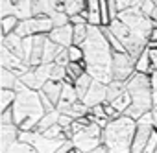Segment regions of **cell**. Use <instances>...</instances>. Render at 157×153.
I'll return each instance as SVG.
<instances>
[{
  "label": "cell",
  "instance_id": "cell-1",
  "mask_svg": "<svg viewBox=\"0 0 157 153\" xmlns=\"http://www.w3.org/2000/svg\"><path fill=\"white\" fill-rule=\"evenodd\" d=\"M82 48L85 54L83 61L87 66V74L94 81L109 85L113 81V50L102 32V26H89V33Z\"/></svg>",
  "mask_w": 157,
  "mask_h": 153
},
{
  "label": "cell",
  "instance_id": "cell-2",
  "mask_svg": "<svg viewBox=\"0 0 157 153\" xmlns=\"http://www.w3.org/2000/svg\"><path fill=\"white\" fill-rule=\"evenodd\" d=\"M44 114L46 111L41 102V92L26 87L21 81V85L17 87V100L13 103V116L19 131H35Z\"/></svg>",
  "mask_w": 157,
  "mask_h": 153
},
{
  "label": "cell",
  "instance_id": "cell-3",
  "mask_svg": "<svg viewBox=\"0 0 157 153\" xmlns=\"http://www.w3.org/2000/svg\"><path fill=\"white\" fill-rule=\"evenodd\" d=\"M137 131V120L122 114L117 120H111L102 135V146L109 153H131L133 136Z\"/></svg>",
  "mask_w": 157,
  "mask_h": 153
},
{
  "label": "cell",
  "instance_id": "cell-4",
  "mask_svg": "<svg viewBox=\"0 0 157 153\" xmlns=\"http://www.w3.org/2000/svg\"><path fill=\"white\" fill-rule=\"evenodd\" d=\"M126 89L131 96V107L124 113L126 116L139 120L142 114L151 111L153 105V89H151V76L135 72L126 81Z\"/></svg>",
  "mask_w": 157,
  "mask_h": 153
},
{
  "label": "cell",
  "instance_id": "cell-5",
  "mask_svg": "<svg viewBox=\"0 0 157 153\" xmlns=\"http://www.w3.org/2000/svg\"><path fill=\"white\" fill-rule=\"evenodd\" d=\"M109 30H111V33L126 46V52L137 61V57L148 48V41H142L140 37H137L120 19H115V21H111V24L107 26Z\"/></svg>",
  "mask_w": 157,
  "mask_h": 153
},
{
  "label": "cell",
  "instance_id": "cell-6",
  "mask_svg": "<svg viewBox=\"0 0 157 153\" xmlns=\"http://www.w3.org/2000/svg\"><path fill=\"white\" fill-rule=\"evenodd\" d=\"M102 135H104V129L100 125H96L94 122L83 125L78 133L72 135V144H74V149L80 151V153H91L94 151L96 147L102 146Z\"/></svg>",
  "mask_w": 157,
  "mask_h": 153
},
{
  "label": "cell",
  "instance_id": "cell-7",
  "mask_svg": "<svg viewBox=\"0 0 157 153\" xmlns=\"http://www.w3.org/2000/svg\"><path fill=\"white\" fill-rule=\"evenodd\" d=\"M117 19H120L137 37H140L142 41H148L150 39V33H151V30H153V21L151 19H148L142 11H140V8H131V9H126V11H122V13H118V17Z\"/></svg>",
  "mask_w": 157,
  "mask_h": 153
},
{
  "label": "cell",
  "instance_id": "cell-8",
  "mask_svg": "<svg viewBox=\"0 0 157 153\" xmlns=\"http://www.w3.org/2000/svg\"><path fill=\"white\" fill-rule=\"evenodd\" d=\"M19 140L30 144L37 153H56L68 138H48L39 131H21Z\"/></svg>",
  "mask_w": 157,
  "mask_h": 153
},
{
  "label": "cell",
  "instance_id": "cell-9",
  "mask_svg": "<svg viewBox=\"0 0 157 153\" xmlns=\"http://www.w3.org/2000/svg\"><path fill=\"white\" fill-rule=\"evenodd\" d=\"M52 30H54V24L50 17H32L28 21H21L15 33L26 39V37H35V35H50Z\"/></svg>",
  "mask_w": 157,
  "mask_h": 153
},
{
  "label": "cell",
  "instance_id": "cell-10",
  "mask_svg": "<svg viewBox=\"0 0 157 153\" xmlns=\"http://www.w3.org/2000/svg\"><path fill=\"white\" fill-rule=\"evenodd\" d=\"M52 68H54V63H52V65L30 66V70L21 76V81H22L26 87L33 89V91H41V89L52 80Z\"/></svg>",
  "mask_w": 157,
  "mask_h": 153
},
{
  "label": "cell",
  "instance_id": "cell-11",
  "mask_svg": "<svg viewBox=\"0 0 157 153\" xmlns=\"http://www.w3.org/2000/svg\"><path fill=\"white\" fill-rule=\"evenodd\" d=\"M113 80L117 81H128L135 74V59L129 54H113Z\"/></svg>",
  "mask_w": 157,
  "mask_h": 153
},
{
  "label": "cell",
  "instance_id": "cell-12",
  "mask_svg": "<svg viewBox=\"0 0 157 153\" xmlns=\"http://www.w3.org/2000/svg\"><path fill=\"white\" fill-rule=\"evenodd\" d=\"M0 63H2V68H8V70L19 74V78L30 70V65L24 63L19 55H15L11 50H8L4 44L0 46Z\"/></svg>",
  "mask_w": 157,
  "mask_h": 153
},
{
  "label": "cell",
  "instance_id": "cell-13",
  "mask_svg": "<svg viewBox=\"0 0 157 153\" xmlns=\"http://www.w3.org/2000/svg\"><path fill=\"white\" fill-rule=\"evenodd\" d=\"M82 102H83L89 109L105 103V102H107V85H104V83H100V81H93L91 87H89V91H87V94L83 96Z\"/></svg>",
  "mask_w": 157,
  "mask_h": 153
},
{
  "label": "cell",
  "instance_id": "cell-14",
  "mask_svg": "<svg viewBox=\"0 0 157 153\" xmlns=\"http://www.w3.org/2000/svg\"><path fill=\"white\" fill-rule=\"evenodd\" d=\"M48 39L61 46V48H68L74 44V26L72 24H67V26H61V28H54L48 35Z\"/></svg>",
  "mask_w": 157,
  "mask_h": 153
},
{
  "label": "cell",
  "instance_id": "cell-15",
  "mask_svg": "<svg viewBox=\"0 0 157 153\" xmlns=\"http://www.w3.org/2000/svg\"><path fill=\"white\" fill-rule=\"evenodd\" d=\"M155 125H148V124H139L137 122V131L133 136V144H131V153H142L151 133H153Z\"/></svg>",
  "mask_w": 157,
  "mask_h": 153
},
{
  "label": "cell",
  "instance_id": "cell-16",
  "mask_svg": "<svg viewBox=\"0 0 157 153\" xmlns=\"http://www.w3.org/2000/svg\"><path fill=\"white\" fill-rule=\"evenodd\" d=\"M19 127L11 125H0V153H6L15 142H19Z\"/></svg>",
  "mask_w": 157,
  "mask_h": 153
},
{
  "label": "cell",
  "instance_id": "cell-17",
  "mask_svg": "<svg viewBox=\"0 0 157 153\" xmlns=\"http://www.w3.org/2000/svg\"><path fill=\"white\" fill-rule=\"evenodd\" d=\"M87 9V0H57V11H65L68 17L82 15Z\"/></svg>",
  "mask_w": 157,
  "mask_h": 153
},
{
  "label": "cell",
  "instance_id": "cell-18",
  "mask_svg": "<svg viewBox=\"0 0 157 153\" xmlns=\"http://www.w3.org/2000/svg\"><path fill=\"white\" fill-rule=\"evenodd\" d=\"M57 11V0H33V17H52Z\"/></svg>",
  "mask_w": 157,
  "mask_h": 153
},
{
  "label": "cell",
  "instance_id": "cell-19",
  "mask_svg": "<svg viewBox=\"0 0 157 153\" xmlns=\"http://www.w3.org/2000/svg\"><path fill=\"white\" fill-rule=\"evenodd\" d=\"M22 41H24V39H22V37H19L17 33H11V35H8V37H2V44L24 61V48H22ZM24 63H26V61H24Z\"/></svg>",
  "mask_w": 157,
  "mask_h": 153
},
{
  "label": "cell",
  "instance_id": "cell-20",
  "mask_svg": "<svg viewBox=\"0 0 157 153\" xmlns=\"http://www.w3.org/2000/svg\"><path fill=\"white\" fill-rule=\"evenodd\" d=\"M21 85V78L19 74L8 70V68H2L0 70V87L2 89H11V91H17V87Z\"/></svg>",
  "mask_w": 157,
  "mask_h": 153
},
{
  "label": "cell",
  "instance_id": "cell-21",
  "mask_svg": "<svg viewBox=\"0 0 157 153\" xmlns=\"http://www.w3.org/2000/svg\"><path fill=\"white\" fill-rule=\"evenodd\" d=\"M41 92L43 94H46L48 98H50V102L57 107V103H59V100H61V92H63V83H59V81H48L43 89H41Z\"/></svg>",
  "mask_w": 157,
  "mask_h": 153
},
{
  "label": "cell",
  "instance_id": "cell-22",
  "mask_svg": "<svg viewBox=\"0 0 157 153\" xmlns=\"http://www.w3.org/2000/svg\"><path fill=\"white\" fill-rule=\"evenodd\" d=\"M135 72L148 74V76L153 74V66H151V59H150V50L148 48L137 57V61H135Z\"/></svg>",
  "mask_w": 157,
  "mask_h": 153
},
{
  "label": "cell",
  "instance_id": "cell-23",
  "mask_svg": "<svg viewBox=\"0 0 157 153\" xmlns=\"http://www.w3.org/2000/svg\"><path fill=\"white\" fill-rule=\"evenodd\" d=\"M15 15L19 21H28L33 17V0H19L15 4Z\"/></svg>",
  "mask_w": 157,
  "mask_h": 153
},
{
  "label": "cell",
  "instance_id": "cell-24",
  "mask_svg": "<svg viewBox=\"0 0 157 153\" xmlns=\"http://www.w3.org/2000/svg\"><path fill=\"white\" fill-rule=\"evenodd\" d=\"M59 116H61V113L56 109V111H52V113H46L43 118H41V122L37 124V127H35V131H39V133H44V131H48L50 127H54L57 122H59Z\"/></svg>",
  "mask_w": 157,
  "mask_h": 153
},
{
  "label": "cell",
  "instance_id": "cell-25",
  "mask_svg": "<svg viewBox=\"0 0 157 153\" xmlns=\"http://www.w3.org/2000/svg\"><path fill=\"white\" fill-rule=\"evenodd\" d=\"M59 50H61V46H57V44H54L50 39H46L44 50H43V65H52V63H56V57H57Z\"/></svg>",
  "mask_w": 157,
  "mask_h": 153
},
{
  "label": "cell",
  "instance_id": "cell-26",
  "mask_svg": "<svg viewBox=\"0 0 157 153\" xmlns=\"http://www.w3.org/2000/svg\"><path fill=\"white\" fill-rule=\"evenodd\" d=\"M15 100H17V91L2 89V91H0V113L11 109L13 103H15Z\"/></svg>",
  "mask_w": 157,
  "mask_h": 153
},
{
  "label": "cell",
  "instance_id": "cell-27",
  "mask_svg": "<svg viewBox=\"0 0 157 153\" xmlns=\"http://www.w3.org/2000/svg\"><path fill=\"white\" fill-rule=\"evenodd\" d=\"M126 91H128V89H126V83H124V81H117V80H113V81L107 85V102H105V103L115 102V100H117L118 96H122Z\"/></svg>",
  "mask_w": 157,
  "mask_h": 153
},
{
  "label": "cell",
  "instance_id": "cell-28",
  "mask_svg": "<svg viewBox=\"0 0 157 153\" xmlns=\"http://www.w3.org/2000/svg\"><path fill=\"white\" fill-rule=\"evenodd\" d=\"M85 72H87L85 61H83V63H68V65H67V76H68V80H67V81L74 83L78 78H82Z\"/></svg>",
  "mask_w": 157,
  "mask_h": 153
},
{
  "label": "cell",
  "instance_id": "cell-29",
  "mask_svg": "<svg viewBox=\"0 0 157 153\" xmlns=\"http://www.w3.org/2000/svg\"><path fill=\"white\" fill-rule=\"evenodd\" d=\"M94 80L91 78V76L85 72L82 78H78L76 81H74V87H76V92H78V98H80V102L83 100V96L87 94V91H89V87H91V83H93Z\"/></svg>",
  "mask_w": 157,
  "mask_h": 153
},
{
  "label": "cell",
  "instance_id": "cell-30",
  "mask_svg": "<svg viewBox=\"0 0 157 153\" xmlns=\"http://www.w3.org/2000/svg\"><path fill=\"white\" fill-rule=\"evenodd\" d=\"M19 17L17 15H10V17H4L2 21H0V30H2V37H8V35H11V33H15V30H17V26H19Z\"/></svg>",
  "mask_w": 157,
  "mask_h": 153
},
{
  "label": "cell",
  "instance_id": "cell-31",
  "mask_svg": "<svg viewBox=\"0 0 157 153\" xmlns=\"http://www.w3.org/2000/svg\"><path fill=\"white\" fill-rule=\"evenodd\" d=\"M102 32H104V35H105V39L109 41V44H111V50H113V54H128L126 52V46L111 33V30L107 28V26H102Z\"/></svg>",
  "mask_w": 157,
  "mask_h": 153
},
{
  "label": "cell",
  "instance_id": "cell-32",
  "mask_svg": "<svg viewBox=\"0 0 157 153\" xmlns=\"http://www.w3.org/2000/svg\"><path fill=\"white\" fill-rule=\"evenodd\" d=\"M111 105H113V107H115V109H117L120 114H124V113H126V111L131 107V96H129V92L126 91L122 96H118L115 102H111Z\"/></svg>",
  "mask_w": 157,
  "mask_h": 153
},
{
  "label": "cell",
  "instance_id": "cell-33",
  "mask_svg": "<svg viewBox=\"0 0 157 153\" xmlns=\"http://www.w3.org/2000/svg\"><path fill=\"white\" fill-rule=\"evenodd\" d=\"M89 33V24H80V26H74V44L82 46L87 39Z\"/></svg>",
  "mask_w": 157,
  "mask_h": 153
},
{
  "label": "cell",
  "instance_id": "cell-34",
  "mask_svg": "<svg viewBox=\"0 0 157 153\" xmlns=\"http://www.w3.org/2000/svg\"><path fill=\"white\" fill-rule=\"evenodd\" d=\"M67 50H68L70 63H83V59H85V54H83V48H82V46L72 44V46H68Z\"/></svg>",
  "mask_w": 157,
  "mask_h": 153
},
{
  "label": "cell",
  "instance_id": "cell-35",
  "mask_svg": "<svg viewBox=\"0 0 157 153\" xmlns=\"http://www.w3.org/2000/svg\"><path fill=\"white\" fill-rule=\"evenodd\" d=\"M100 17H102V26L111 24V9H109V0H100Z\"/></svg>",
  "mask_w": 157,
  "mask_h": 153
},
{
  "label": "cell",
  "instance_id": "cell-36",
  "mask_svg": "<svg viewBox=\"0 0 157 153\" xmlns=\"http://www.w3.org/2000/svg\"><path fill=\"white\" fill-rule=\"evenodd\" d=\"M52 24H54V28H61V26H67V24H70V17L65 13V11H56L52 17Z\"/></svg>",
  "mask_w": 157,
  "mask_h": 153
},
{
  "label": "cell",
  "instance_id": "cell-37",
  "mask_svg": "<svg viewBox=\"0 0 157 153\" xmlns=\"http://www.w3.org/2000/svg\"><path fill=\"white\" fill-rule=\"evenodd\" d=\"M6 153H37V151H35L30 144H24V142H21V140H19V142H15V144L6 151Z\"/></svg>",
  "mask_w": 157,
  "mask_h": 153
},
{
  "label": "cell",
  "instance_id": "cell-38",
  "mask_svg": "<svg viewBox=\"0 0 157 153\" xmlns=\"http://www.w3.org/2000/svg\"><path fill=\"white\" fill-rule=\"evenodd\" d=\"M151 89H153V105H151V113H153L155 129H157V72L151 74Z\"/></svg>",
  "mask_w": 157,
  "mask_h": 153
},
{
  "label": "cell",
  "instance_id": "cell-39",
  "mask_svg": "<svg viewBox=\"0 0 157 153\" xmlns=\"http://www.w3.org/2000/svg\"><path fill=\"white\" fill-rule=\"evenodd\" d=\"M0 13H2V19L10 17V15H15V4H13V0H0Z\"/></svg>",
  "mask_w": 157,
  "mask_h": 153
},
{
  "label": "cell",
  "instance_id": "cell-40",
  "mask_svg": "<svg viewBox=\"0 0 157 153\" xmlns=\"http://www.w3.org/2000/svg\"><path fill=\"white\" fill-rule=\"evenodd\" d=\"M157 9V4L153 2V0H142V4H140V11L148 17V19H151V15H153V11Z\"/></svg>",
  "mask_w": 157,
  "mask_h": 153
},
{
  "label": "cell",
  "instance_id": "cell-41",
  "mask_svg": "<svg viewBox=\"0 0 157 153\" xmlns=\"http://www.w3.org/2000/svg\"><path fill=\"white\" fill-rule=\"evenodd\" d=\"M15 124V116H13V107L0 113V125H11Z\"/></svg>",
  "mask_w": 157,
  "mask_h": 153
},
{
  "label": "cell",
  "instance_id": "cell-42",
  "mask_svg": "<svg viewBox=\"0 0 157 153\" xmlns=\"http://www.w3.org/2000/svg\"><path fill=\"white\" fill-rule=\"evenodd\" d=\"M155 151H157V129H153V133H151V136H150L142 153H155Z\"/></svg>",
  "mask_w": 157,
  "mask_h": 153
},
{
  "label": "cell",
  "instance_id": "cell-43",
  "mask_svg": "<svg viewBox=\"0 0 157 153\" xmlns=\"http://www.w3.org/2000/svg\"><path fill=\"white\" fill-rule=\"evenodd\" d=\"M68 63H70L68 50H67V48H61L59 54H57V57H56V65H59V66H67Z\"/></svg>",
  "mask_w": 157,
  "mask_h": 153
},
{
  "label": "cell",
  "instance_id": "cell-44",
  "mask_svg": "<svg viewBox=\"0 0 157 153\" xmlns=\"http://www.w3.org/2000/svg\"><path fill=\"white\" fill-rule=\"evenodd\" d=\"M70 24H72V26H80V24H87V19H85L83 15H74V17H70Z\"/></svg>",
  "mask_w": 157,
  "mask_h": 153
},
{
  "label": "cell",
  "instance_id": "cell-45",
  "mask_svg": "<svg viewBox=\"0 0 157 153\" xmlns=\"http://www.w3.org/2000/svg\"><path fill=\"white\" fill-rule=\"evenodd\" d=\"M72 149H74V144H72V140H67V142H65V144H63V146H61V147L56 151V153H70Z\"/></svg>",
  "mask_w": 157,
  "mask_h": 153
},
{
  "label": "cell",
  "instance_id": "cell-46",
  "mask_svg": "<svg viewBox=\"0 0 157 153\" xmlns=\"http://www.w3.org/2000/svg\"><path fill=\"white\" fill-rule=\"evenodd\" d=\"M150 50V59H151V66H153V72H157V50Z\"/></svg>",
  "mask_w": 157,
  "mask_h": 153
},
{
  "label": "cell",
  "instance_id": "cell-47",
  "mask_svg": "<svg viewBox=\"0 0 157 153\" xmlns=\"http://www.w3.org/2000/svg\"><path fill=\"white\" fill-rule=\"evenodd\" d=\"M148 43H157V26H153V30H151V33H150Z\"/></svg>",
  "mask_w": 157,
  "mask_h": 153
},
{
  "label": "cell",
  "instance_id": "cell-48",
  "mask_svg": "<svg viewBox=\"0 0 157 153\" xmlns=\"http://www.w3.org/2000/svg\"><path fill=\"white\" fill-rule=\"evenodd\" d=\"M91 153H109V151H107L104 146H100V147H96V149H94V151H91Z\"/></svg>",
  "mask_w": 157,
  "mask_h": 153
},
{
  "label": "cell",
  "instance_id": "cell-49",
  "mask_svg": "<svg viewBox=\"0 0 157 153\" xmlns=\"http://www.w3.org/2000/svg\"><path fill=\"white\" fill-rule=\"evenodd\" d=\"M70 153H78V151H76V149H72V151H70Z\"/></svg>",
  "mask_w": 157,
  "mask_h": 153
},
{
  "label": "cell",
  "instance_id": "cell-50",
  "mask_svg": "<svg viewBox=\"0 0 157 153\" xmlns=\"http://www.w3.org/2000/svg\"><path fill=\"white\" fill-rule=\"evenodd\" d=\"M153 2H155V4H157V0H153Z\"/></svg>",
  "mask_w": 157,
  "mask_h": 153
},
{
  "label": "cell",
  "instance_id": "cell-51",
  "mask_svg": "<svg viewBox=\"0 0 157 153\" xmlns=\"http://www.w3.org/2000/svg\"><path fill=\"white\" fill-rule=\"evenodd\" d=\"M155 153H157V151H155Z\"/></svg>",
  "mask_w": 157,
  "mask_h": 153
}]
</instances>
